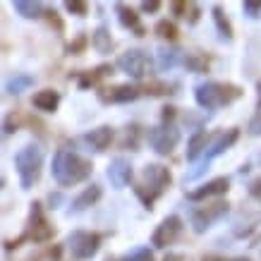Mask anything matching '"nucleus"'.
I'll use <instances>...</instances> for the list:
<instances>
[{"instance_id": "nucleus-1", "label": "nucleus", "mask_w": 261, "mask_h": 261, "mask_svg": "<svg viewBox=\"0 0 261 261\" xmlns=\"http://www.w3.org/2000/svg\"><path fill=\"white\" fill-rule=\"evenodd\" d=\"M53 180L60 185V187H74L80 182L89 180L91 173H94V166L91 161L82 159L80 153H74L70 149H58L56 156H53Z\"/></svg>"}, {"instance_id": "nucleus-2", "label": "nucleus", "mask_w": 261, "mask_h": 261, "mask_svg": "<svg viewBox=\"0 0 261 261\" xmlns=\"http://www.w3.org/2000/svg\"><path fill=\"white\" fill-rule=\"evenodd\" d=\"M242 87L230 84V82H204L194 89V98H197L199 108L204 111H218L223 106H230L242 98Z\"/></svg>"}, {"instance_id": "nucleus-3", "label": "nucleus", "mask_w": 261, "mask_h": 261, "mask_svg": "<svg viewBox=\"0 0 261 261\" xmlns=\"http://www.w3.org/2000/svg\"><path fill=\"white\" fill-rule=\"evenodd\" d=\"M142 177L144 182L142 185H137L135 192L137 197L142 199L144 208H153V201L163 194V192L170 187V182H173V175L168 170L166 166H159V163H149V166H144L142 170Z\"/></svg>"}, {"instance_id": "nucleus-4", "label": "nucleus", "mask_w": 261, "mask_h": 261, "mask_svg": "<svg viewBox=\"0 0 261 261\" xmlns=\"http://www.w3.org/2000/svg\"><path fill=\"white\" fill-rule=\"evenodd\" d=\"M15 168L19 175V185L22 190H32L41 177V168H43V149L39 144H27L15 153Z\"/></svg>"}, {"instance_id": "nucleus-5", "label": "nucleus", "mask_w": 261, "mask_h": 261, "mask_svg": "<svg viewBox=\"0 0 261 261\" xmlns=\"http://www.w3.org/2000/svg\"><path fill=\"white\" fill-rule=\"evenodd\" d=\"M238 139H240V129H238V127H230V129H221V132H216V135L211 137L208 146H206L201 161L197 163V168H194L192 173L185 175V177H182V182H192V180H197V177H201V175L208 170L211 161L218 159L221 153H225V151H228L232 144L238 142Z\"/></svg>"}, {"instance_id": "nucleus-6", "label": "nucleus", "mask_w": 261, "mask_h": 261, "mask_svg": "<svg viewBox=\"0 0 261 261\" xmlns=\"http://www.w3.org/2000/svg\"><path fill=\"white\" fill-rule=\"evenodd\" d=\"M101 235L98 232H89V230H74L67 235V252L72 254V259L87 261L96 256V252L101 249Z\"/></svg>"}, {"instance_id": "nucleus-7", "label": "nucleus", "mask_w": 261, "mask_h": 261, "mask_svg": "<svg viewBox=\"0 0 261 261\" xmlns=\"http://www.w3.org/2000/svg\"><path fill=\"white\" fill-rule=\"evenodd\" d=\"M53 235H56V230H53V225L46 221L41 201H34L32 208H29V223H27V230H24L22 238L32 240V242H36V245H41V242L53 240Z\"/></svg>"}, {"instance_id": "nucleus-8", "label": "nucleus", "mask_w": 261, "mask_h": 261, "mask_svg": "<svg viewBox=\"0 0 261 261\" xmlns=\"http://www.w3.org/2000/svg\"><path fill=\"white\" fill-rule=\"evenodd\" d=\"M115 67H118L120 72L129 74L132 80H142V77H146V72H149V67H151V58L142 48H129V50H125V53L118 56Z\"/></svg>"}, {"instance_id": "nucleus-9", "label": "nucleus", "mask_w": 261, "mask_h": 261, "mask_svg": "<svg viewBox=\"0 0 261 261\" xmlns=\"http://www.w3.org/2000/svg\"><path fill=\"white\" fill-rule=\"evenodd\" d=\"M146 137H149L151 149L156 151L159 156H170L173 149L180 144V129L173 122H161L159 127H151Z\"/></svg>"}, {"instance_id": "nucleus-10", "label": "nucleus", "mask_w": 261, "mask_h": 261, "mask_svg": "<svg viewBox=\"0 0 261 261\" xmlns=\"http://www.w3.org/2000/svg\"><path fill=\"white\" fill-rule=\"evenodd\" d=\"M228 211H230L228 201H214V204H208V206H201V208H197V211L192 214V230L201 235V232H206L216 221H221L223 216H228Z\"/></svg>"}, {"instance_id": "nucleus-11", "label": "nucleus", "mask_w": 261, "mask_h": 261, "mask_svg": "<svg viewBox=\"0 0 261 261\" xmlns=\"http://www.w3.org/2000/svg\"><path fill=\"white\" fill-rule=\"evenodd\" d=\"M180 232H182V218L180 216H166V218L159 223V228L153 230L151 245L156 247V249H166V247H170L175 240L180 238Z\"/></svg>"}, {"instance_id": "nucleus-12", "label": "nucleus", "mask_w": 261, "mask_h": 261, "mask_svg": "<svg viewBox=\"0 0 261 261\" xmlns=\"http://www.w3.org/2000/svg\"><path fill=\"white\" fill-rule=\"evenodd\" d=\"M142 96V89L135 84H115V87L101 89L98 91V101L101 103H129L137 101Z\"/></svg>"}, {"instance_id": "nucleus-13", "label": "nucleus", "mask_w": 261, "mask_h": 261, "mask_svg": "<svg viewBox=\"0 0 261 261\" xmlns=\"http://www.w3.org/2000/svg\"><path fill=\"white\" fill-rule=\"evenodd\" d=\"M106 175H108V180H111V185L115 190H125L127 185L132 182V177H135V170H132V163H129V161L118 156V159L111 161Z\"/></svg>"}, {"instance_id": "nucleus-14", "label": "nucleus", "mask_w": 261, "mask_h": 261, "mask_svg": "<svg viewBox=\"0 0 261 261\" xmlns=\"http://www.w3.org/2000/svg\"><path fill=\"white\" fill-rule=\"evenodd\" d=\"M228 190H230V177H214V180H208L197 190L187 192V199L190 201H204L208 197H223V194H228Z\"/></svg>"}, {"instance_id": "nucleus-15", "label": "nucleus", "mask_w": 261, "mask_h": 261, "mask_svg": "<svg viewBox=\"0 0 261 261\" xmlns=\"http://www.w3.org/2000/svg\"><path fill=\"white\" fill-rule=\"evenodd\" d=\"M103 190L101 185H89V187H84V192H82L80 197L72 199V206H70V216L72 214H82V211H87L89 206H94L98 199H101Z\"/></svg>"}, {"instance_id": "nucleus-16", "label": "nucleus", "mask_w": 261, "mask_h": 261, "mask_svg": "<svg viewBox=\"0 0 261 261\" xmlns=\"http://www.w3.org/2000/svg\"><path fill=\"white\" fill-rule=\"evenodd\" d=\"M113 137H115V129H113L111 125H101V127H96V129H91V132H87V144L91 146L94 151H106L108 146H111L113 142Z\"/></svg>"}, {"instance_id": "nucleus-17", "label": "nucleus", "mask_w": 261, "mask_h": 261, "mask_svg": "<svg viewBox=\"0 0 261 261\" xmlns=\"http://www.w3.org/2000/svg\"><path fill=\"white\" fill-rule=\"evenodd\" d=\"M115 12H118L120 24H122L125 29H132L135 36H144V34H146V29L142 27V19L137 15V10H132L129 5H125V3H118V5H115Z\"/></svg>"}, {"instance_id": "nucleus-18", "label": "nucleus", "mask_w": 261, "mask_h": 261, "mask_svg": "<svg viewBox=\"0 0 261 261\" xmlns=\"http://www.w3.org/2000/svg\"><path fill=\"white\" fill-rule=\"evenodd\" d=\"M34 108L41 113H56L58 106H60V91L56 89H43V91H36L34 94Z\"/></svg>"}, {"instance_id": "nucleus-19", "label": "nucleus", "mask_w": 261, "mask_h": 261, "mask_svg": "<svg viewBox=\"0 0 261 261\" xmlns=\"http://www.w3.org/2000/svg\"><path fill=\"white\" fill-rule=\"evenodd\" d=\"M108 74H113V65H98L94 70H87V72H80L77 77V84L80 89H89V87H96L101 80H106Z\"/></svg>"}, {"instance_id": "nucleus-20", "label": "nucleus", "mask_w": 261, "mask_h": 261, "mask_svg": "<svg viewBox=\"0 0 261 261\" xmlns=\"http://www.w3.org/2000/svg\"><path fill=\"white\" fill-rule=\"evenodd\" d=\"M185 56H187V53H182L180 48L161 46L159 50H156V58H159L161 70H173V67H177L180 63H185Z\"/></svg>"}, {"instance_id": "nucleus-21", "label": "nucleus", "mask_w": 261, "mask_h": 261, "mask_svg": "<svg viewBox=\"0 0 261 261\" xmlns=\"http://www.w3.org/2000/svg\"><path fill=\"white\" fill-rule=\"evenodd\" d=\"M12 8L24 19H39V17L46 15V8H43V3H39V0H15Z\"/></svg>"}, {"instance_id": "nucleus-22", "label": "nucleus", "mask_w": 261, "mask_h": 261, "mask_svg": "<svg viewBox=\"0 0 261 261\" xmlns=\"http://www.w3.org/2000/svg\"><path fill=\"white\" fill-rule=\"evenodd\" d=\"M34 87V77L32 74H27V72H15L8 82H5V94L8 96H19L24 94L27 89Z\"/></svg>"}, {"instance_id": "nucleus-23", "label": "nucleus", "mask_w": 261, "mask_h": 261, "mask_svg": "<svg viewBox=\"0 0 261 261\" xmlns=\"http://www.w3.org/2000/svg\"><path fill=\"white\" fill-rule=\"evenodd\" d=\"M208 142H211V137L206 135L204 129L194 132V135L190 137V142H187V161H190V163H194V161H197L199 156H201V153L206 151Z\"/></svg>"}, {"instance_id": "nucleus-24", "label": "nucleus", "mask_w": 261, "mask_h": 261, "mask_svg": "<svg viewBox=\"0 0 261 261\" xmlns=\"http://www.w3.org/2000/svg\"><path fill=\"white\" fill-rule=\"evenodd\" d=\"M91 46H94L96 53H101V56H106V53L113 50V36H111V29H108L106 24L96 27V32L91 34Z\"/></svg>"}, {"instance_id": "nucleus-25", "label": "nucleus", "mask_w": 261, "mask_h": 261, "mask_svg": "<svg viewBox=\"0 0 261 261\" xmlns=\"http://www.w3.org/2000/svg\"><path fill=\"white\" fill-rule=\"evenodd\" d=\"M211 17H214L216 29H218V34H221V39L223 41H232V24H230V19L225 17V12H223L221 5H214Z\"/></svg>"}, {"instance_id": "nucleus-26", "label": "nucleus", "mask_w": 261, "mask_h": 261, "mask_svg": "<svg viewBox=\"0 0 261 261\" xmlns=\"http://www.w3.org/2000/svg\"><path fill=\"white\" fill-rule=\"evenodd\" d=\"M185 67L190 72H197V74H201V72H208V58L204 56V53H187L185 56Z\"/></svg>"}, {"instance_id": "nucleus-27", "label": "nucleus", "mask_w": 261, "mask_h": 261, "mask_svg": "<svg viewBox=\"0 0 261 261\" xmlns=\"http://www.w3.org/2000/svg\"><path fill=\"white\" fill-rule=\"evenodd\" d=\"M153 32H156V36H161V39H166V41L177 39V27H175V22H170V19H161V22H156Z\"/></svg>"}, {"instance_id": "nucleus-28", "label": "nucleus", "mask_w": 261, "mask_h": 261, "mask_svg": "<svg viewBox=\"0 0 261 261\" xmlns=\"http://www.w3.org/2000/svg\"><path fill=\"white\" fill-rule=\"evenodd\" d=\"M122 261H153V252L149 247H137L132 252H127L122 256Z\"/></svg>"}, {"instance_id": "nucleus-29", "label": "nucleus", "mask_w": 261, "mask_h": 261, "mask_svg": "<svg viewBox=\"0 0 261 261\" xmlns=\"http://www.w3.org/2000/svg\"><path fill=\"white\" fill-rule=\"evenodd\" d=\"M65 8H67V12H72V15H77V17L89 15V5L84 0H67Z\"/></svg>"}, {"instance_id": "nucleus-30", "label": "nucleus", "mask_w": 261, "mask_h": 261, "mask_svg": "<svg viewBox=\"0 0 261 261\" xmlns=\"http://www.w3.org/2000/svg\"><path fill=\"white\" fill-rule=\"evenodd\" d=\"M87 43H89V39L84 36V34H80V36H77V39H74L70 46H67V53H70V56H80L82 50L87 48Z\"/></svg>"}, {"instance_id": "nucleus-31", "label": "nucleus", "mask_w": 261, "mask_h": 261, "mask_svg": "<svg viewBox=\"0 0 261 261\" xmlns=\"http://www.w3.org/2000/svg\"><path fill=\"white\" fill-rule=\"evenodd\" d=\"M242 12H245L249 19H256L261 15V3H254V0H247L242 3Z\"/></svg>"}, {"instance_id": "nucleus-32", "label": "nucleus", "mask_w": 261, "mask_h": 261, "mask_svg": "<svg viewBox=\"0 0 261 261\" xmlns=\"http://www.w3.org/2000/svg\"><path fill=\"white\" fill-rule=\"evenodd\" d=\"M146 94H151V96H166V94H175V91H170V87H168V84H159V82H153V84H149V87H146Z\"/></svg>"}, {"instance_id": "nucleus-33", "label": "nucleus", "mask_w": 261, "mask_h": 261, "mask_svg": "<svg viewBox=\"0 0 261 261\" xmlns=\"http://www.w3.org/2000/svg\"><path fill=\"white\" fill-rule=\"evenodd\" d=\"M137 137H139V127H137V125H129V127H127V135H125V146H132V149H137Z\"/></svg>"}, {"instance_id": "nucleus-34", "label": "nucleus", "mask_w": 261, "mask_h": 261, "mask_svg": "<svg viewBox=\"0 0 261 261\" xmlns=\"http://www.w3.org/2000/svg\"><path fill=\"white\" fill-rule=\"evenodd\" d=\"M249 135H254V137L261 135V113H256L252 118V122H249Z\"/></svg>"}, {"instance_id": "nucleus-35", "label": "nucleus", "mask_w": 261, "mask_h": 261, "mask_svg": "<svg viewBox=\"0 0 261 261\" xmlns=\"http://www.w3.org/2000/svg\"><path fill=\"white\" fill-rule=\"evenodd\" d=\"M170 10H173L177 17H185V19H187V10H190V3H173V5H170Z\"/></svg>"}, {"instance_id": "nucleus-36", "label": "nucleus", "mask_w": 261, "mask_h": 261, "mask_svg": "<svg viewBox=\"0 0 261 261\" xmlns=\"http://www.w3.org/2000/svg\"><path fill=\"white\" fill-rule=\"evenodd\" d=\"M161 115H163V122H173V120L177 118V108H175V106H166Z\"/></svg>"}, {"instance_id": "nucleus-37", "label": "nucleus", "mask_w": 261, "mask_h": 261, "mask_svg": "<svg viewBox=\"0 0 261 261\" xmlns=\"http://www.w3.org/2000/svg\"><path fill=\"white\" fill-rule=\"evenodd\" d=\"M159 10H161L159 0H144L142 3V12H159Z\"/></svg>"}, {"instance_id": "nucleus-38", "label": "nucleus", "mask_w": 261, "mask_h": 261, "mask_svg": "<svg viewBox=\"0 0 261 261\" xmlns=\"http://www.w3.org/2000/svg\"><path fill=\"white\" fill-rule=\"evenodd\" d=\"M249 194H252V197H261V177L249 185Z\"/></svg>"}, {"instance_id": "nucleus-39", "label": "nucleus", "mask_w": 261, "mask_h": 261, "mask_svg": "<svg viewBox=\"0 0 261 261\" xmlns=\"http://www.w3.org/2000/svg\"><path fill=\"white\" fill-rule=\"evenodd\" d=\"M187 12H190V24H194L199 19V5L190 3V10H187Z\"/></svg>"}, {"instance_id": "nucleus-40", "label": "nucleus", "mask_w": 261, "mask_h": 261, "mask_svg": "<svg viewBox=\"0 0 261 261\" xmlns=\"http://www.w3.org/2000/svg\"><path fill=\"white\" fill-rule=\"evenodd\" d=\"M201 261H245V259H228V256H216V254H211V256H204Z\"/></svg>"}, {"instance_id": "nucleus-41", "label": "nucleus", "mask_w": 261, "mask_h": 261, "mask_svg": "<svg viewBox=\"0 0 261 261\" xmlns=\"http://www.w3.org/2000/svg\"><path fill=\"white\" fill-rule=\"evenodd\" d=\"M60 201H63V197H60V194H50V197H48V204H50V208H56L53 204H60Z\"/></svg>"}, {"instance_id": "nucleus-42", "label": "nucleus", "mask_w": 261, "mask_h": 261, "mask_svg": "<svg viewBox=\"0 0 261 261\" xmlns=\"http://www.w3.org/2000/svg\"><path fill=\"white\" fill-rule=\"evenodd\" d=\"M163 261H185V256H182V254H168Z\"/></svg>"}, {"instance_id": "nucleus-43", "label": "nucleus", "mask_w": 261, "mask_h": 261, "mask_svg": "<svg viewBox=\"0 0 261 261\" xmlns=\"http://www.w3.org/2000/svg\"><path fill=\"white\" fill-rule=\"evenodd\" d=\"M259 106H261V84H259Z\"/></svg>"}]
</instances>
